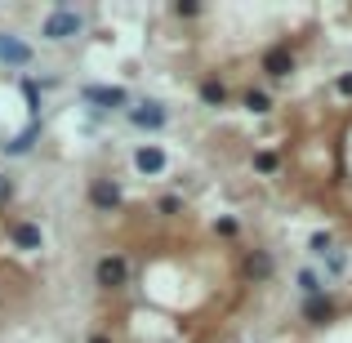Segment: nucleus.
<instances>
[{
  "label": "nucleus",
  "instance_id": "obj_2",
  "mask_svg": "<svg viewBox=\"0 0 352 343\" xmlns=\"http://www.w3.org/2000/svg\"><path fill=\"white\" fill-rule=\"evenodd\" d=\"M80 98H85V103H94V107H107V112L129 103V94L120 85H85V89H80Z\"/></svg>",
  "mask_w": 352,
  "mask_h": 343
},
{
  "label": "nucleus",
  "instance_id": "obj_4",
  "mask_svg": "<svg viewBox=\"0 0 352 343\" xmlns=\"http://www.w3.org/2000/svg\"><path fill=\"white\" fill-rule=\"evenodd\" d=\"M0 63H9V67H27V63H32V49H27L18 36L0 32Z\"/></svg>",
  "mask_w": 352,
  "mask_h": 343
},
{
  "label": "nucleus",
  "instance_id": "obj_7",
  "mask_svg": "<svg viewBox=\"0 0 352 343\" xmlns=\"http://www.w3.org/2000/svg\"><path fill=\"white\" fill-rule=\"evenodd\" d=\"M303 317H308L312 326H326V321L335 317V299H326V294H317V299H303Z\"/></svg>",
  "mask_w": 352,
  "mask_h": 343
},
{
  "label": "nucleus",
  "instance_id": "obj_21",
  "mask_svg": "<svg viewBox=\"0 0 352 343\" xmlns=\"http://www.w3.org/2000/svg\"><path fill=\"white\" fill-rule=\"evenodd\" d=\"M161 214H179V197H165L161 201Z\"/></svg>",
  "mask_w": 352,
  "mask_h": 343
},
{
  "label": "nucleus",
  "instance_id": "obj_3",
  "mask_svg": "<svg viewBox=\"0 0 352 343\" xmlns=\"http://www.w3.org/2000/svg\"><path fill=\"white\" fill-rule=\"evenodd\" d=\"M94 276H98V285H103V290H120V285L129 281V263H125V258H116V254H107L103 263H98Z\"/></svg>",
  "mask_w": 352,
  "mask_h": 343
},
{
  "label": "nucleus",
  "instance_id": "obj_16",
  "mask_svg": "<svg viewBox=\"0 0 352 343\" xmlns=\"http://www.w3.org/2000/svg\"><path fill=\"white\" fill-rule=\"evenodd\" d=\"M312 254H330V245H335V241H330V232H312Z\"/></svg>",
  "mask_w": 352,
  "mask_h": 343
},
{
  "label": "nucleus",
  "instance_id": "obj_9",
  "mask_svg": "<svg viewBox=\"0 0 352 343\" xmlns=\"http://www.w3.org/2000/svg\"><path fill=\"white\" fill-rule=\"evenodd\" d=\"M134 165H138V174H161L165 170V152H161V147H138Z\"/></svg>",
  "mask_w": 352,
  "mask_h": 343
},
{
  "label": "nucleus",
  "instance_id": "obj_8",
  "mask_svg": "<svg viewBox=\"0 0 352 343\" xmlns=\"http://www.w3.org/2000/svg\"><path fill=\"white\" fill-rule=\"evenodd\" d=\"M129 120H134L138 129H161L165 125V107L161 103H143V107H134V112H129Z\"/></svg>",
  "mask_w": 352,
  "mask_h": 343
},
{
  "label": "nucleus",
  "instance_id": "obj_13",
  "mask_svg": "<svg viewBox=\"0 0 352 343\" xmlns=\"http://www.w3.org/2000/svg\"><path fill=\"white\" fill-rule=\"evenodd\" d=\"M201 98H206L210 107H223L228 103V89L219 85V80H206V85H201Z\"/></svg>",
  "mask_w": 352,
  "mask_h": 343
},
{
  "label": "nucleus",
  "instance_id": "obj_11",
  "mask_svg": "<svg viewBox=\"0 0 352 343\" xmlns=\"http://www.w3.org/2000/svg\"><path fill=\"white\" fill-rule=\"evenodd\" d=\"M245 272L254 276V281H267V276H272V254H263V250H254V254L245 258Z\"/></svg>",
  "mask_w": 352,
  "mask_h": 343
},
{
  "label": "nucleus",
  "instance_id": "obj_1",
  "mask_svg": "<svg viewBox=\"0 0 352 343\" xmlns=\"http://www.w3.org/2000/svg\"><path fill=\"white\" fill-rule=\"evenodd\" d=\"M80 27H85V18L76 14V9H54L50 18H45V27H41V36L45 41H72V36H80Z\"/></svg>",
  "mask_w": 352,
  "mask_h": 343
},
{
  "label": "nucleus",
  "instance_id": "obj_15",
  "mask_svg": "<svg viewBox=\"0 0 352 343\" xmlns=\"http://www.w3.org/2000/svg\"><path fill=\"white\" fill-rule=\"evenodd\" d=\"M32 138H36V125H32V129H27V134H18V138H14V143H5V152H9V156H18V152H27V147H32Z\"/></svg>",
  "mask_w": 352,
  "mask_h": 343
},
{
  "label": "nucleus",
  "instance_id": "obj_12",
  "mask_svg": "<svg viewBox=\"0 0 352 343\" xmlns=\"http://www.w3.org/2000/svg\"><path fill=\"white\" fill-rule=\"evenodd\" d=\"M299 290H303V299H317V294H321V276L312 272V267L299 272Z\"/></svg>",
  "mask_w": 352,
  "mask_h": 343
},
{
  "label": "nucleus",
  "instance_id": "obj_19",
  "mask_svg": "<svg viewBox=\"0 0 352 343\" xmlns=\"http://www.w3.org/2000/svg\"><path fill=\"white\" fill-rule=\"evenodd\" d=\"M9 197H14V183H9V179H5V174H0V206H5V201H9Z\"/></svg>",
  "mask_w": 352,
  "mask_h": 343
},
{
  "label": "nucleus",
  "instance_id": "obj_5",
  "mask_svg": "<svg viewBox=\"0 0 352 343\" xmlns=\"http://www.w3.org/2000/svg\"><path fill=\"white\" fill-rule=\"evenodd\" d=\"M263 71L267 76H290L294 71V54L285 49V45H272V49L263 54Z\"/></svg>",
  "mask_w": 352,
  "mask_h": 343
},
{
  "label": "nucleus",
  "instance_id": "obj_14",
  "mask_svg": "<svg viewBox=\"0 0 352 343\" xmlns=\"http://www.w3.org/2000/svg\"><path fill=\"white\" fill-rule=\"evenodd\" d=\"M245 107H250V112H267V107H272V98H267L263 89H250V94H245Z\"/></svg>",
  "mask_w": 352,
  "mask_h": 343
},
{
  "label": "nucleus",
  "instance_id": "obj_17",
  "mask_svg": "<svg viewBox=\"0 0 352 343\" xmlns=\"http://www.w3.org/2000/svg\"><path fill=\"white\" fill-rule=\"evenodd\" d=\"M254 170H258V174H276V156H272V152H258V156H254Z\"/></svg>",
  "mask_w": 352,
  "mask_h": 343
},
{
  "label": "nucleus",
  "instance_id": "obj_18",
  "mask_svg": "<svg viewBox=\"0 0 352 343\" xmlns=\"http://www.w3.org/2000/svg\"><path fill=\"white\" fill-rule=\"evenodd\" d=\"M326 258H330V272H335V276H339V272H344V267H348V258H344V254H339V250H330V254H326Z\"/></svg>",
  "mask_w": 352,
  "mask_h": 343
},
{
  "label": "nucleus",
  "instance_id": "obj_10",
  "mask_svg": "<svg viewBox=\"0 0 352 343\" xmlns=\"http://www.w3.org/2000/svg\"><path fill=\"white\" fill-rule=\"evenodd\" d=\"M9 236H14L18 250H41V241H45L36 223H14V228H9Z\"/></svg>",
  "mask_w": 352,
  "mask_h": 343
},
{
  "label": "nucleus",
  "instance_id": "obj_20",
  "mask_svg": "<svg viewBox=\"0 0 352 343\" xmlns=\"http://www.w3.org/2000/svg\"><path fill=\"white\" fill-rule=\"evenodd\" d=\"M335 89H339V94H348V98H352V71H348V76H339V80H335Z\"/></svg>",
  "mask_w": 352,
  "mask_h": 343
},
{
  "label": "nucleus",
  "instance_id": "obj_22",
  "mask_svg": "<svg viewBox=\"0 0 352 343\" xmlns=\"http://www.w3.org/2000/svg\"><path fill=\"white\" fill-rule=\"evenodd\" d=\"M89 343H112V339H107V335H94V339H89Z\"/></svg>",
  "mask_w": 352,
  "mask_h": 343
},
{
  "label": "nucleus",
  "instance_id": "obj_6",
  "mask_svg": "<svg viewBox=\"0 0 352 343\" xmlns=\"http://www.w3.org/2000/svg\"><path fill=\"white\" fill-rule=\"evenodd\" d=\"M89 201H94V210H103V214H112V210L120 206V188L107 179H98L94 188H89Z\"/></svg>",
  "mask_w": 352,
  "mask_h": 343
}]
</instances>
